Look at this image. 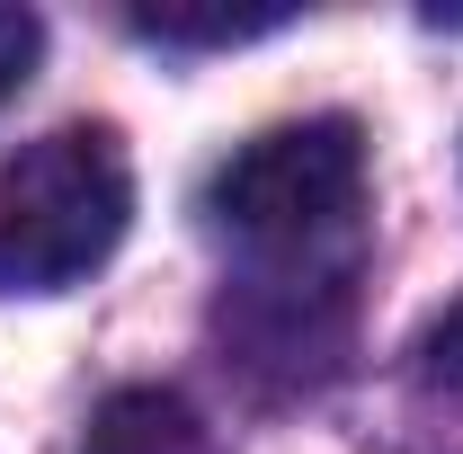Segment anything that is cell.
Here are the masks:
<instances>
[{
    "label": "cell",
    "mask_w": 463,
    "mask_h": 454,
    "mask_svg": "<svg viewBox=\"0 0 463 454\" xmlns=\"http://www.w3.org/2000/svg\"><path fill=\"white\" fill-rule=\"evenodd\" d=\"M205 214L259 268H356L365 134L347 116H303V125L241 143L205 187Z\"/></svg>",
    "instance_id": "6da1fadb"
},
{
    "label": "cell",
    "mask_w": 463,
    "mask_h": 454,
    "mask_svg": "<svg viewBox=\"0 0 463 454\" xmlns=\"http://www.w3.org/2000/svg\"><path fill=\"white\" fill-rule=\"evenodd\" d=\"M419 393L463 410V294L428 321V339H419Z\"/></svg>",
    "instance_id": "5b68a950"
},
{
    "label": "cell",
    "mask_w": 463,
    "mask_h": 454,
    "mask_svg": "<svg viewBox=\"0 0 463 454\" xmlns=\"http://www.w3.org/2000/svg\"><path fill=\"white\" fill-rule=\"evenodd\" d=\"M36 54H45V18H36V9H9V0H0V99H18V90H27Z\"/></svg>",
    "instance_id": "8992f818"
},
{
    "label": "cell",
    "mask_w": 463,
    "mask_h": 454,
    "mask_svg": "<svg viewBox=\"0 0 463 454\" xmlns=\"http://www.w3.org/2000/svg\"><path fill=\"white\" fill-rule=\"evenodd\" d=\"M80 454H223V437H214L178 393H161V383H125V393L99 401Z\"/></svg>",
    "instance_id": "3957f363"
},
{
    "label": "cell",
    "mask_w": 463,
    "mask_h": 454,
    "mask_svg": "<svg viewBox=\"0 0 463 454\" xmlns=\"http://www.w3.org/2000/svg\"><path fill=\"white\" fill-rule=\"evenodd\" d=\"M134 27L161 36V45H241V36L286 27V9H214V18H187V9H134Z\"/></svg>",
    "instance_id": "277c9868"
},
{
    "label": "cell",
    "mask_w": 463,
    "mask_h": 454,
    "mask_svg": "<svg viewBox=\"0 0 463 454\" xmlns=\"http://www.w3.org/2000/svg\"><path fill=\"white\" fill-rule=\"evenodd\" d=\"M134 223V170L108 125H54L0 161V294H62Z\"/></svg>",
    "instance_id": "7a4b0ae2"
}]
</instances>
